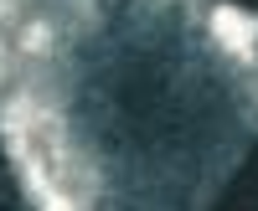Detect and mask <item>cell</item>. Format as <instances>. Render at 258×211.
<instances>
[{"instance_id":"cell-1","label":"cell","mask_w":258,"mask_h":211,"mask_svg":"<svg viewBox=\"0 0 258 211\" xmlns=\"http://www.w3.org/2000/svg\"><path fill=\"white\" fill-rule=\"evenodd\" d=\"M6 144L16 165L26 170L31 196L47 206V211H78L73 206V155H68V134H62L57 114L47 103H31V98H11L6 103Z\"/></svg>"},{"instance_id":"cell-3","label":"cell","mask_w":258,"mask_h":211,"mask_svg":"<svg viewBox=\"0 0 258 211\" xmlns=\"http://www.w3.org/2000/svg\"><path fill=\"white\" fill-rule=\"evenodd\" d=\"M6 16H11V6H6V0H0V26H6Z\"/></svg>"},{"instance_id":"cell-2","label":"cell","mask_w":258,"mask_h":211,"mask_svg":"<svg viewBox=\"0 0 258 211\" xmlns=\"http://www.w3.org/2000/svg\"><path fill=\"white\" fill-rule=\"evenodd\" d=\"M21 47H26V52H47V47H52V31L41 26V21H36V26H31L26 36H21Z\"/></svg>"}]
</instances>
